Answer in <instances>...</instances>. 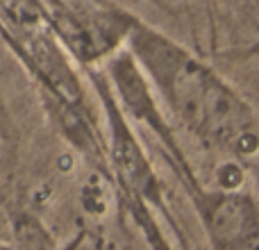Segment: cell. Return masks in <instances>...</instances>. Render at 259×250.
Wrapping results in <instances>:
<instances>
[{
    "label": "cell",
    "mask_w": 259,
    "mask_h": 250,
    "mask_svg": "<svg viewBox=\"0 0 259 250\" xmlns=\"http://www.w3.org/2000/svg\"><path fill=\"white\" fill-rule=\"evenodd\" d=\"M125 50L175 128L232 166L259 161V114L219 68L141 16Z\"/></svg>",
    "instance_id": "cell-1"
},
{
    "label": "cell",
    "mask_w": 259,
    "mask_h": 250,
    "mask_svg": "<svg viewBox=\"0 0 259 250\" xmlns=\"http://www.w3.org/2000/svg\"><path fill=\"white\" fill-rule=\"evenodd\" d=\"M55 41L82 71L100 68L125 48L137 14L116 0H36Z\"/></svg>",
    "instance_id": "cell-2"
},
{
    "label": "cell",
    "mask_w": 259,
    "mask_h": 250,
    "mask_svg": "<svg viewBox=\"0 0 259 250\" xmlns=\"http://www.w3.org/2000/svg\"><path fill=\"white\" fill-rule=\"evenodd\" d=\"M170 171L196 210L209 250H259V202L252 193L230 184L207 187L191 161Z\"/></svg>",
    "instance_id": "cell-3"
},
{
    "label": "cell",
    "mask_w": 259,
    "mask_h": 250,
    "mask_svg": "<svg viewBox=\"0 0 259 250\" xmlns=\"http://www.w3.org/2000/svg\"><path fill=\"white\" fill-rule=\"evenodd\" d=\"M237 57L241 59H250V57H259V30H257V36L246 46V48L237 50Z\"/></svg>",
    "instance_id": "cell-4"
}]
</instances>
